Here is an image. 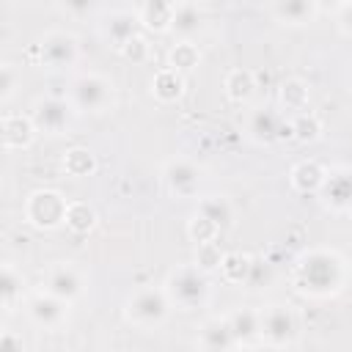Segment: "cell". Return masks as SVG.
Returning a JSON list of instances; mask_svg holds the SVG:
<instances>
[{
  "label": "cell",
  "mask_w": 352,
  "mask_h": 352,
  "mask_svg": "<svg viewBox=\"0 0 352 352\" xmlns=\"http://www.w3.org/2000/svg\"><path fill=\"white\" fill-rule=\"evenodd\" d=\"M223 253L214 248V242H206V245H198V253H195V267L201 270V272H206V270H220L223 267Z\"/></svg>",
  "instance_id": "obj_23"
},
{
  "label": "cell",
  "mask_w": 352,
  "mask_h": 352,
  "mask_svg": "<svg viewBox=\"0 0 352 352\" xmlns=\"http://www.w3.org/2000/svg\"><path fill=\"white\" fill-rule=\"evenodd\" d=\"M344 261L333 250H311L297 264V283L311 294H333L341 289Z\"/></svg>",
  "instance_id": "obj_1"
},
{
  "label": "cell",
  "mask_w": 352,
  "mask_h": 352,
  "mask_svg": "<svg viewBox=\"0 0 352 352\" xmlns=\"http://www.w3.org/2000/svg\"><path fill=\"white\" fill-rule=\"evenodd\" d=\"M11 96V66L6 63L3 66V99H8Z\"/></svg>",
  "instance_id": "obj_28"
},
{
  "label": "cell",
  "mask_w": 352,
  "mask_h": 352,
  "mask_svg": "<svg viewBox=\"0 0 352 352\" xmlns=\"http://www.w3.org/2000/svg\"><path fill=\"white\" fill-rule=\"evenodd\" d=\"M16 286H22V278H19L11 267H6V270H3V302H6V308H11V305H14Z\"/></svg>",
  "instance_id": "obj_26"
},
{
  "label": "cell",
  "mask_w": 352,
  "mask_h": 352,
  "mask_svg": "<svg viewBox=\"0 0 352 352\" xmlns=\"http://www.w3.org/2000/svg\"><path fill=\"white\" fill-rule=\"evenodd\" d=\"M278 129H280V118H278L275 110L261 107V110H256V113L250 116V135H253L256 140L270 143V140L278 138Z\"/></svg>",
  "instance_id": "obj_16"
},
{
  "label": "cell",
  "mask_w": 352,
  "mask_h": 352,
  "mask_svg": "<svg viewBox=\"0 0 352 352\" xmlns=\"http://www.w3.org/2000/svg\"><path fill=\"white\" fill-rule=\"evenodd\" d=\"M198 214H201V217H206L212 226H217V231L228 228V226H231V220H234V209H231V204H228L223 195H212V198L201 201Z\"/></svg>",
  "instance_id": "obj_15"
},
{
  "label": "cell",
  "mask_w": 352,
  "mask_h": 352,
  "mask_svg": "<svg viewBox=\"0 0 352 352\" xmlns=\"http://www.w3.org/2000/svg\"><path fill=\"white\" fill-rule=\"evenodd\" d=\"M170 16H173V6L146 3V6L138 8V22H143L146 28H154V30H165V28H170Z\"/></svg>",
  "instance_id": "obj_19"
},
{
  "label": "cell",
  "mask_w": 352,
  "mask_h": 352,
  "mask_svg": "<svg viewBox=\"0 0 352 352\" xmlns=\"http://www.w3.org/2000/svg\"><path fill=\"white\" fill-rule=\"evenodd\" d=\"M341 22L344 28H352V6H341Z\"/></svg>",
  "instance_id": "obj_29"
},
{
  "label": "cell",
  "mask_w": 352,
  "mask_h": 352,
  "mask_svg": "<svg viewBox=\"0 0 352 352\" xmlns=\"http://www.w3.org/2000/svg\"><path fill=\"white\" fill-rule=\"evenodd\" d=\"M195 60H198V52H195V47L192 44H176V50L170 52V69H190V66H195Z\"/></svg>",
  "instance_id": "obj_25"
},
{
  "label": "cell",
  "mask_w": 352,
  "mask_h": 352,
  "mask_svg": "<svg viewBox=\"0 0 352 352\" xmlns=\"http://www.w3.org/2000/svg\"><path fill=\"white\" fill-rule=\"evenodd\" d=\"M165 294H168L170 305H179V308L190 311V308H198V305L206 302L209 280H206V275L198 267H182V270L168 275Z\"/></svg>",
  "instance_id": "obj_2"
},
{
  "label": "cell",
  "mask_w": 352,
  "mask_h": 352,
  "mask_svg": "<svg viewBox=\"0 0 352 352\" xmlns=\"http://www.w3.org/2000/svg\"><path fill=\"white\" fill-rule=\"evenodd\" d=\"M33 135H36V126H33V121H30V118L16 116V129H14V124H11V118H8V116L3 118V140H6V146H8V148L28 146V143L33 140Z\"/></svg>",
  "instance_id": "obj_17"
},
{
  "label": "cell",
  "mask_w": 352,
  "mask_h": 352,
  "mask_svg": "<svg viewBox=\"0 0 352 352\" xmlns=\"http://www.w3.org/2000/svg\"><path fill=\"white\" fill-rule=\"evenodd\" d=\"M28 314L41 327H58L60 319L66 316V302L52 297L50 292H38V294H33L28 300Z\"/></svg>",
  "instance_id": "obj_10"
},
{
  "label": "cell",
  "mask_w": 352,
  "mask_h": 352,
  "mask_svg": "<svg viewBox=\"0 0 352 352\" xmlns=\"http://www.w3.org/2000/svg\"><path fill=\"white\" fill-rule=\"evenodd\" d=\"M261 319V341L270 346H286L297 336L294 314L286 305H270L258 314Z\"/></svg>",
  "instance_id": "obj_6"
},
{
  "label": "cell",
  "mask_w": 352,
  "mask_h": 352,
  "mask_svg": "<svg viewBox=\"0 0 352 352\" xmlns=\"http://www.w3.org/2000/svg\"><path fill=\"white\" fill-rule=\"evenodd\" d=\"M272 11L283 19V22H305V19H311V14H314V6L311 3H278V6H272Z\"/></svg>",
  "instance_id": "obj_22"
},
{
  "label": "cell",
  "mask_w": 352,
  "mask_h": 352,
  "mask_svg": "<svg viewBox=\"0 0 352 352\" xmlns=\"http://www.w3.org/2000/svg\"><path fill=\"white\" fill-rule=\"evenodd\" d=\"M322 187L333 209H352V170H338L327 176Z\"/></svg>",
  "instance_id": "obj_12"
},
{
  "label": "cell",
  "mask_w": 352,
  "mask_h": 352,
  "mask_svg": "<svg viewBox=\"0 0 352 352\" xmlns=\"http://www.w3.org/2000/svg\"><path fill=\"white\" fill-rule=\"evenodd\" d=\"M182 74L176 72V69H162L157 77H154V82H151V91L160 96V99H176L179 94H182Z\"/></svg>",
  "instance_id": "obj_20"
},
{
  "label": "cell",
  "mask_w": 352,
  "mask_h": 352,
  "mask_svg": "<svg viewBox=\"0 0 352 352\" xmlns=\"http://www.w3.org/2000/svg\"><path fill=\"white\" fill-rule=\"evenodd\" d=\"M44 292H50L52 297L69 302V300H74V297L82 292V280H80V275H77L69 264H60V267H55V270L47 272Z\"/></svg>",
  "instance_id": "obj_11"
},
{
  "label": "cell",
  "mask_w": 352,
  "mask_h": 352,
  "mask_svg": "<svg viewBox=\"0 0 352 352\" xmlns=\"http://www.w3.org/2000/svg\"><path fill=\"white\" fill-rule=\"evenodd\" d=\"M168 308H170V300H168L165 289H162V292L140 289V292H135V294L129 297V302H126V316H129L135 324H140V327H154V324L165 322Z\"/></svg>",
  "instance_id": "obj_4"
},
{
  "label": "cell",
  "mask_w": 352,
  "mask_h": 352,
  "mask_svg": "<svg viewBox=\"0 0 352 352\" xmlns=\"http://www.w3.org/2000/svg\"><path fill=\"white\" fill-rule=\"evenodd\" d=\"M198 182H201V176H198V168L192 162H187V160H170L165 165V184H168V190L173 195H179V198L195 195L198 192Z\"/></svg>",
  "instance_id": "obj_8"
},
{
  "label": "cell",
  "mask_w": 352,
  "mask_h": 352,
  "mask_svg": "<svg viewBox=\"0 0 352 352\" xmlns=\"http://www.w3.org/2000/svg\"><path fill=\"white\" fill-rule=\"evenodd\" d=\"M226 88H228V96L231 99H248L250 96V91H253V77H250V72H234L231 77H228V82H226Z\"/></svg>",
  "instance_id": "obj_24"
},
{
  "label": "cell",
  "mask_w": 352,
  "mask_h": 352,
  "mask_svg": "<svg viewBox=\"0 0 352 352\" xmlns=\"http://www.w3.org/2000/svg\"><path fill=\"white\" fill-rule=\"evenodd\" d=\"M0 352H22V341H19L16 336L6 333L3 341H0Z\"/></svg>",
  "instance_id": "obj_27"
},
{
  "label": "cell",
  "mask_w": 352,
  "mask_h": 352,
  "mask_svg": "<svg viewBox=\"0 0 352 352\" xmlns=\"http://www.w3.org/2000/svg\"><path fill=\"white\" fill-rule=\"evenodd\" d=\"M231 333L236 344H253L261 341V319L256 311H236L234 316H228Z\"/></svg>",
  "instance_id": "obj_14"
},
{
  "label": "cell",
  "mask_w": 352,
  "mask_h": 352,
  "mask_svg": "<svg viewBox=\"0 0 352 352\" xmlns=\"http://www.w3.org/2000/svg\"><path fill=\"white\" fill-rule=\"evenodd\" d=\"M41 58H44L50 66L63 69V66L74 63V58H77V44H74V38H72L69 33H63V30L47 33L44 41H41Z\"/></svg>",
  "instance_id": "obj_9"
},
{
  "label": "cell",
  "mask_w": 352,
  "mask_h": 352,
  "mask_svg": "<svg viewBox=\"0 0 352 352\" xmlns=\"http://www.w3.org/2000/svg\"><path fill=\"white\" fill-rule=\"evenodd\" d=\"M66 209L69 204L52 192V190H38L30 195L28 201V220L36 226V228H55L58 223H66Z\"/></svg>",
  "instance_id": "obj_5"
},
{
  "label": "cell",
  "mask_w": 352,
  "mask_h": 352,
  "mask_svg": "<svg viewBox=\"0 0 352 352\" xmlns=\"http://www.w3.org/2000/svg\"><path fill=\"white\" fill-rule=\"evenodd\" d=\"M201 28V11L198 6L192 3H179L173 6V16H170V30L182 33V36H190Z\"/></svg>",
  "instance_id": "obj_18"
},
{
  "label": "cell",
  "mask_w": 352,
  "mask_h": 352,
  "mask_svg": "<svg viewBox=\"0 0 352 352\" xmlns=\"http://www.w3.org/2000/svg\"><path fill=\"white\" fill-rule=\"evenodd\" d=\"M201 344L206 352H226L231 344H236L228 319H209L201 327Z\"/></svg>",
  "instance_id": "obj_13"
},
{
  "label": "cell",
  "mask_w": 352,
  "mask_h": 352,
  "mask_svg": "<svg viewBox=\"0 0 352 352\" xmlns=\"http://www.w3.org/2000/svg\"><path fill=\"white\" fill-rule=\"evenodd\" d=\"M66 226L72 231H88L94 226V209L88 204H69V209H66Z\"/></svg>",
  "instance_id": "obj_21"
},
{
  "label": "cell",
  "mask_w": 352,
  "mask_h": 352,
  "mask_svg": "<svg viewBox=\"0 0 352 352\" xmlns=\"http://www.w3.org/2000/svg\"><path fill=\"white\" fill-rule=\"evenodd\" d=\"M69 104L60 102V99H38L33 113H30V121L36 126V132H50V135H58L60 129H66L69 124Z\"/></svg>",
  "instance_id": "obj_7"
},
{
  "label": "cell",
  "mask_w": 352,
  "mask_h": 352,
  "mask_svg": "<svg viewBox=\"0 0 352 352\" xmlns=\"http://www.w3.org/2000/svg\"><path fill=\"white\" fill-rule=\"evenodd\" d=\"M72 107L88 110V113H102L113 104V82L99 77V74H80L72 82Z\"/></svg>",
  "instance_id": "obj_3"
}]
</instances>
